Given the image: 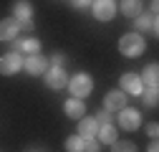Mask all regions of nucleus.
Segmentation results:
<instances>
[{
    "instance_id": "obj_1",
    "label": "nucleus",
    "mask_w": 159,
    "mask_h": 152,
    "mask_svg": "<svg viewBox=\"0 0 159 152\" xmlns=\"http://www.w3.org/2000/svg\"><path fill=\"white\" fill-rule=\"evenodd\" d=\"M116 48H119V53H121L124 59H139V56L147 51V41H144V36H139L136 31H131V33H124L121 38H119Z\"/></svg>"
},
{
    "instance_id": "obj_2",
    "label": "nucleus",
    "mask_w": 159,
    "mask_h": 152,
    "mask_svg": "<svg viewBox=\"0 0 159 152\" xmlns=\"http://www.w3.org/2000/svg\"><path fill=\"white\" fill-rule=\"evenodd\" d=\"M68 91H71V97H76V99L91 97V91H93V79H91V74H86V71L73 74L71 79H68Z\"/></svg>"
},
{
    "instance_id": "obj_3",
    "label": "nucleus",
    "mask_w": 159,
    "mask_h": 152,
    "mask_svg": "<svg viewBox=\"0 0 159 152\" xmlns=\"http://www.w3.org/2000/svg\"><path fill=\"white\" fill-rule=\"evenodd\" d=\"M43 81L48 89L53 91H61L68 86V74H66V66H48V71L43 74Z\"/></svg>"
},
{
    "instance_id": "obj_4",
    "label": "nucleus",
    "mask_w": 159,
    "mask_h": 152,
    "mask_svg": "<svg viewBox=\"0 0 159 152\" xmlns=\"http://www.w3.org/2000/svg\"><path fill=\"white\" fill-rule=\"evenodd\" d=\"M20 69H23V53L8 51L0 56V76H15Z\"/></svg>"
},
{
    "instance_id": "obj_5",
    "label": "nucleus",
    "mask_w": 159,
    "mask_h": 152,
    "mask_svg": "<svg viewBox=\"0 0 159 152\" xmlns=\"http://www.w3.org/2000/svg\"><path fill=\"white\" fill-rule=\"evenodd\" d=\"M91 10H93V18L101 23H109L116 18V0H93L91 3Z\"/></svg>"
},
{
    "instance_id": "obj_6",
    "label": "nucleus",
    "mask_w": 159,
    "mask_h": 152,
    "mask_svg": "<svg viewBox=\"0 0 159 152\" xmlns=\"http://www.w3.org/2000/svg\"><path fill=\"white\" fill-rule=\"evenodd\" d=\"M139 127H142V114H139V109L124 107L121 112H119V129H124V132H136Z\"/></svg>"
},
{
    "instance_id": "obj_7",
    "label": "nucleus",
    "mask_w": 159,
    "mask_h": 152,
    "mask_svg": "<svg viewBox=\"0 0 159 152\" xmlns=\"http://www.w3.org/2000/svg\"><path fill=\"white\" fill-rule=\"evenodd\" d=\"M48 59L46 56H41V53H30V56H25L23 59V69L30 74V76H43L46 71H48Z\"/></svg>"
},
{
    "instance_id": "obj_8",
    "label": "nucleus",
    "mask_w": 159,
    "mask_h": 152,
    "mask_svg": "<svg viewBox=\"0 0 159 152\" xmlns=\"http://www.w3.org/2000/svg\"><path fill=\"white\" fill-rule=\"evenodd\" d=\"M119 89H121L124 94L139 97V94H142V89H144V84H142V79H139V74L126 71V74H121V79H119Z\"/></svg>"
},
{
    "instance_id": "obj_9",
    "label": "nucleus",
    "mask_w": 159,
    "mask_h": 152,
    "mask_svg": "<svg viewBox=\"0 0 159 152\" xmlns=\"http://www.w3.org/2000/svg\"><path fill=\"white\" fill-rule=\"evenodd\" d=\"M18 36H20V23H18L15 18H3V21H0V41L13 43Z\"/></svg>"
},
{
    "instance_id": "obj_10",
    "label": "nucleus",
    "mask_w": 159,
    "mask_h": 152,
    "mask_svg": "<svg viewBox=\"0 0 159 152\" xmlns=\"http://www.w3.org/2000/svg\"><path fill=\"white\" fill-rule=\"evenodd\" d=\"M126 94L121 91V89H111L106 97H104V109H109V112H121L124 107H126Z\"/></svg>"
},
{
    "instance_id": "obj_11",
    "label": "nucleus",
    "mask_w": 159,
    "mask_h": 152,
    "mask_svg": "<svg viewBox=\"0 0 159 152\" xmlns=\"http://www.w3.org/2000/svg\"><path fill=\"white\" fill-rule=\"evenodd\" d=\"M131 21H134V28H136V33H149V31H152L154 36L159 33V26H157V18H152V15H149V13H144V10L139 13L136 18H131Z\"/></svg>"
},
{
    "instance_id": "obj_12",
    "label": "nucleus",
    "mask_w": 159,
    "mask_h": 152,
    "mask_svg": "<svg viewBox=\"0 0 159 152\" xmlns=\"http://www.w3.org/2000/svg\"><path fill=\"white\" fill-rule=\"evenodd\" d=\"M13 51L30 56V53H41V41L38 38H15L13 41Z\"/></svg>"
},
{
    "instance_id": "obj_13",
    "label": "nucleus",
    "mask_w": 159,
    "mask_h": 152,
    "mask_svg": "<svg viewBox=\"0 0 159 152\" xmlns=\"http://www.w3.org/2000/svg\"><path fill=\"white\" fill-rule=\"evenodd\" d=\"M96 132H98L96 117H81V119H78V127H76V135H78V137L91 140V137H96Z\"/></svg>"
},
{
    "instance_id": "obj_14",
    "label": "nucleus",
    "mask_w": 159,
    "mask_h": 152,
    "mask_svg": "<svg viewBox=\"0 0 159 152\" xmlns=\"http://www.w3.org/2000/svg\"><path fill=\"white\" fill-rule=\"evenodd\" d=\"M63 112L68 114L71 119H81V117H86V102H84V99L71 97V99H66V102H63Z\"/></svg>"
},
{
    "instance_id": "obj_15",
    "label": "nucleus",
    "mask_w": 159,
    "mask_h": 152,
    "mask_svg": "<svg viewBox=\"0 0 159 152\" xmlns=\"http://www.w3.org/2000/svg\"><path fill=\"white\" fill-rule=\"evenodd\" d=\"M96 140L101 145H114L119 140V129L114 124H98V132H96Z\"/></svg>"
},
{
    "instance_id": "obj_16",
    "label": "nucleus",
    "mask_w": 159,
    "mask_h": 152,
    "mask_svg": "<svg viewBox=\"0 0 159 152\" xmlns=\"http://www.w3.org/2000/svg\"><path fill=\"white\" fill-rule=\"evenodd\" d=\"M116 10H121L124 18H136L144 10V3L142 0H121V5H116Z\"/></svg>"
},
{
    "instance_id": "obj_17",
    "label": "nucleus",
    "mask_w": 159,
    "mask_h": 152,
    "mask_svg": "<svg viewBox=\"0 0 159 152\" xmlns=\"http://www.w3.org/2000/svg\"><path fill=\"white\" fill-rule=\"evenodd\" d=\"M13 18L15 21H30L33 18V5L28 0H15L13 3Z\"/></svg>"
},
{
    "instance_id": "obj_18",
    "label": "nucleus",
    "mask_w": 159,
    "mask_h": 152,
    "mask_svg": "<svg viewBox=\"0 0 159 152\" xmlns=\"http://www.w3.org/2000/svg\"><path fill=\"white\" fill-rule=\"evenodd\" d=\"M139 79H142L144 86H157V84H159V66H157V64H147L144 71L139 74Z\"/></svg>"
},
{
    "instance_id": "obj_19",
    "label": "nucleus",
    "mask_w": 159,
    "mask_h": 152,
    "mask_svg": "<svg viewBox=\"0 0 159 152\" xmlns=\"http://www.w3.org/2000/svg\"><path fill=\"white\" fill-rule=\"evenodd\" d=\"M139 99L144 102V107H157V102H159V91H157V86H144L142 94H139Z\"/></svg>"
},
{
    "instance_id": "obj_20",
    "label": "nucleus",
    "mask_w": 159,
    "mask_h": 152,
    "mask_svg": "<svg viewBox=\"0 0 159 152\" xmlns=\"http://www.w3.org/2000/svg\"><path fill=\"white\" fill-rule=\"evenodd\" d=\"M66 152H84V137H78V135H73V137H68L66 140Z\"/></svg>"
},
{
    "instance_id": "obj_21",
    "label": "nucleus",
    "mask_w": 159,
    "mask_h": 152,
    "mask_svg": "<svg viewBox=\"0 0 159 152\" xmlns=\"http://www.w3.org/2000/svg\"><path fill=\"white\" fill-rule=\"evenodd\" d=\"M111 152H136V145L131 140H116L111 145Z\"/></svg>"
},
{
    "instance_id": "obj_22",
    "label": "nucleus",
    "mask_w": 159,
    "mask_h": 152,
    "mask_svg": "<svg viewBox=\"0 0 159 152\" xmlns=\"http://www.w3.org/2000/svg\"><path fill=\"white\" fill-rule=\"evenodd\" d=\"M84 152H101V142H98L96 137L84 140Z\"/></svg>"
},
{
    "instance_id": "obj_23",
    "label": "nucleus",
    "mask_w": 159,
    "mask_h": 152,
    "mask_svg": "<svg viewBox=\"0 0 159 152\" xmlns=\"http://www.w3.org/2000/svg\"><path fill=\"white\" fill-rule=\"evenodd\" d=\"M111 119H114V117H111L109 109H98V114H96V122H98V124H111Z\"/></svg>"
},
{
    "instance_id": "obj_24",
    "label": "nucleus",
    "mask_w": 159,
    "mask_h": 152,
    "mask_svg": "<svg viewBox=\"0 0 159 152\" xmlns=\"http://www.w3.org/2000/svg\"><path fill=\"white\" fill-rule=\"evenodd\" d=\"M48 64H51V66H66V56H63V53H53Z\"/></svg>"
},
{
    "instance_id": "obj_25",
    "label": "nucleus",
    "mask_w": 159,
    "mask_h": 152,
    "mask_svg": "<svg viewBox=\"0 0 159 152\" xmlns=\"http://www.w3.org/2000/svg\"><path fill=\"white\" fill-rule=\"evenodd\" d=\"M147 135H149L152 140H157V135H159V124H157V122H149V124H147Z\"/></svg>"
},
{
    "instance_id": "obj_26",
    "label": "nucleus",
    "mask_w": 159,
    "mask_h": 152,
    "mask_svg": "<svg viewBox=\"0 0 159 152\" xmlns=\"http://www.w3.org/2000/svg\"><path fill=\"white\" fill-rule=\"evenodd\" d=\"M18 23H20V31H25V33H33V18H30V21H18Z\"/></svg>"
},
{
    "instance_id": "obj_27",
    "label": "nucleus",
    "mask_w": 159,
    "mask_h": 152,
    "mask_svg": "<svg viewBox=\"0 0 159 152\" xmlns=\"http://www.w3.org/2000/svg\"><path fill=\"white\" fill-rule=\"evenodd\" d=\"M68 3H71L73 8L81 10V8H89V5H91V0H68Z\"/></svg>"
},
{
    "instance_id": "obj_28",
    "label": "nucleus",
    "mask_w": 159,
    "mask_h": 152,
    "mask_svg": "<svg viewBox=\"0 0 159 152\" xmlns=\"http://www.w3.org/2000/svg\"><path fill=\"white\" fill-rule=\"evenodd\" d=\"M157 13H159V5H157V0H152V5H149V15L157 18Z\"/></svg>"
},
{
    "instance_id": "obj_29",
    "label": "nucleus",
    "mask_w": 159,
    "mask_h": 152,
    "mask_svg": "<svg viewBox=\"0 0 159 152\" xmlns=\"http://www.w3.org/2000/svg\"><path fill=\"white\" fill-rule=\"evenodd\" d=\"M147 152H159V145H157V140H152V145L147 147Z\"/></svg>"
},
{
    "instance_id": "obj_30",
    "label": "nucleus",
    "mask_w": 159,
    "mask_h": 152,
    "mask_svg": "<svg viewBox=\"0 0 159 152\" xmlns=\"http://www.w3.org/2000/svg\"><path fill=\"white\" fill-rule=\"evenodd\" d=\"M30 152H43V150H30Z\"/></svg>"
},
{
    "instance_id": "obj_31",
    "label": "nucleus",
    "mask_w": 159,
    "mask_h": 152,
    "mask_svg": "<svg viewBox=\"0 0 159 152\" xmlns=\"http://www.w3.org/2000/svg\"><path fill=\"white\" fill-rule=\"evenodd\" d=\"M91 3H93V0H91Z\"/></svg>"
}]
</instances>
